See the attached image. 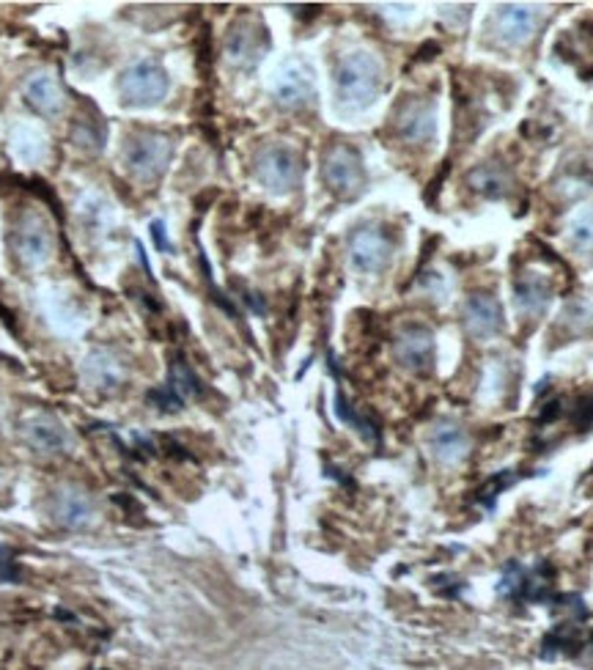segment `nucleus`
I'll use <instances>...</instances> for the list:
<instances>
[{
    "instance_id": "obj_1",
    "label": "nucleus",
    "mask_w": 593,
    "mask_h": 670,
    "mask_svg": "<svg viewBox=\"0 0 593 670\" xmlns=\"http://www.w3.org/2000/svg\"><path fill=\"white\" fill-rule=\"evenodd\" d=\"M382 86V66L371 53H352L338 64L336 88L341 105L352 110L369 108Z\"/></svg>"
},
{
    "instance_id": "obj_2",
    "label": "nucleus",
    "mask_w": 593,
    "mask_h": 670,
    "mask_svg": "<svg viewBox=\"0 0 593 670\" xmlns=\"http://www.w3.org/2000/svg\"><path fill=\"white\" fill-rule=\"evenodd\" d=\"M174 157V143L160 132H135L124 146V163L138 179L154 182L165 174Z\"/></svg>"
},
{
    "instance_id": "obj_3",
    "label": "nucleus",
    "mask_w": 593,
    "mask_h": 670,
    "mask_svg": "<svg viewBox=\"0 0 593 670\" xmlns=\"http://www.w3.org/2000/svg\"><path fill=\"white\" fill-rule=\"evenodd\" d=\"M321 176H325L332 196L343 198V201H352L365 190L363 157H360L358 149L347 146V143H338L327 152Z\"/></svg>"
},
{
    "instance_id": "obj_4",
    "label": "nucleus",
    "mask_w": 593,
    "mask_h": 670,
    "mask_svg": "<svg viewBox=\"0 0 593 670\" xmlns=\"http://www.w3.org/2000/svg\"><path fill=\"white\" fill-rule=\"evenodd\" d=\"M119 88L124 105L149 108V105H157L165 99V94H168V75H165V69L157 61L143 58L135 61L130 69H124Z\"/></svg>"
},
{
    "instance_id": "obj_5",
    "label": "nucleus",
    "mask_w": 593,
    "mask_h": 670,
    "mask_svg": "<svg viewBox=\"0 0 593 670\" xmlns=\"http://www.w3.org/2000/svg\"><path fill=\"white\" fill-rule=\"evenodd\" d=\"M256 179L273 193L295 190L303 179V163H299L297 152L286 146L264 149L256 160Z\"/></svg>"
},
{
    "instance_id": "obj_6",
    "label": "nucleus",
    "mask_w": 593,
    "mask_h": 670,
    "mask_svg": "<svg viewBox=\"0 0 593 670\" xmlns=\"http://www.w3.org/2000/svg\"><path fill=\"white\" fill-rule=\"evenodd\" d=\"M393 256V242L385 231L380 229H360L354 231L349 240V259L358 273L374 275L391 264Z\"/></svg>"
},
{
    "instance_id": "obj_7",
    "label": "nucleus",
    "mask_w": 593,
    "mask_h": 670,
    "mask_svg": "<svg viewBox=\"0 0 593 670\" xmlns=\"http://www.w3.org/2000/svg\"><path fill=\"white\" fill-rule=\"evenodd\" d=\"M14 251L28 267H39L53 253V234L39 215H22L14 229Z\"/></svg>"
},
{
    "instance_id": "obj_8",
    "label": "nucleus",
    "mask_w": 593,
    "mask_h": 670,
    "mask_svg": "<svg viewBox=\"0 0 593 670\" xmlns=\"http://www.w3.org/2000/svg\"><path fill=\"white\" fill-rule=\"evenodd\" d=\"M396 132L413 146H426L437 135L435 105L426 99H409L396 110Z\"/></svg>"
},
{
    "instance_id": "obj_9",
    "label": "nucleus",
    "mask_w": 593,
    "mask_h": 670,
    "mask_svg": "<svg viewBox=\"0 0 593 670\" xmlns=\"http://www.w3.org/2000/svg\"><path fill=\"white\" fill-rule=\"evenodd\" d=\"M267 47H270L267 31L245 20L237 22V25L229 31V36H226V55H229L231 64L245 66V69L256 66Z\"/></svg>"
},
{
    "instance_id": "obj_10",
    "label": "nucleus",
    "mask_w": 593,
    "mask_h": 670,
    "mask_svg": "<svg viewBox=\"0 0 593 670\" xmlns=\"http://www.w3.org/2000/svg\"><path fill=\"white\" fill-rule=\"evenodd\" d=\"M273 94L284 108H299L314 97V75L303 61H289L281 66L278 77H275Z\"/></svg>"
},
{
    "instance_id": "obj_11",
    "label": "nucleus",
    "mask_w": 593,
    "mask_h": 670,
    "mask_svg": "<svg viewBox=\"0 0 593 670\" xmlns=\"http://www.w3.org/2000/svg\"><path fill=\"white\" fill-rule=\"evenodd\" d=\"M464 330L484 341L495 338L503 330V308L492 295H473L464 303Z\"/></svg>"
},
{
    "instance_id": "obj_12",
    "label": "nucleus",
    "mask_w": 593,
    "mask_h": 670,
    "mask_svg": "<svg viewBox=\"0 0 593 670\" xmlns=\"http://www.w3.org/2000/svg\"><path fill=\"white\" fill-rule=\"evenodd\" d=\"M396 358L404 369L429 371L435 363V338L420 325H407L396 338Z\"/></svg>"
},
{
    "instance_id": "obj_13",
    "label": "nucleus",
    "mask_w": 593,
    "mask_h": 670,
    "mask_svg": "<svg viewBox=\"0 0 593 670\" xmlns=\"http://www.w3.org/2000/svg\"><path fill=\"white\" fill-rule=\"evenodd\" d=\"M514 300H517V308L523 317H541L552 300V284L545 275H517V278H514Z\"/></svg>"
},
{
    "instance_id": "obj_14",
    "label": "nucleus",
    "mask_w": 593,
    "mask_h": 670,
    "mask_svg": "<svg viewBox=\"0 0 593 670\" xmlns=\"http://www.w3.org/2000/svg\"><path fill=\"white\" fill-rule=\"evenodd\" d=\"M94 517V503L91 497L83 490H64L55 497V519H58L64 528L80 530L91 523Z\"/></svg>"
},
{
    "instance_id": "obj_15",
    "label": "nucleus",
    "mask_w": 593,
    "mask_h": 670,
    "mask_svg": "<svg viewBox=\"0 0 593 670\" xmlns=\"http://www.w3.org/2000/svg\"><path fill=\"white\" fill-rule=\"evenodd\" d=\"M536 11L530 6H503L497 14V33L503 42L519 44L534 36Z\"/></svg>"
},
{
    "instance_id": "obj_16",
    "label": "nucleus",
    "mask_w": 593,
    "mask_h": 670,
    "mask_svg": "<svg viewBox=\"0 0 593 670\" xmlns=\"http://www.w3.org/2000/svg\"><path fill=\"white\" fill-rule=\"evenodd\" d=\"M25 99L36 113L47 116V119L58 116L61 105H64V97H61V88L53 75H33L25 83Z\"/></svg>"
},
{
    "instance_id": "obj_17",
    "label": "nucleus",
    "mask_w": 593,
    "mask_h": 670,
    "mask_svg": "<svg viewBox=\"0 0 593 670\" xmlns=\"http://www.w3.org/2000/svg\"><path fill=\"white\" fill-rule=\"evenodd\" d=\"M25 440L28 446L42 453H61L66 448V431L61 429V424L55 418L39 415V418L25 424Z\"/></svg>"
},
{
    "instance_id": "obj_18",
    "label": "nucleus",
    "mask_w": 593,
    "mask_h": 670,
    "mask_svg": "<svg viewBox=\"0 0 593 670\" xmlns=\"http://www.w3.org/2000/svg\"><path fill=\"white\" fill-rule=\"evenodd\" d=\"M468 448H470L468 435H464L459 426H440V429L431 435V451H435V457L446 464H457L459 459L468 453Z\"/></svg>"
},
{
    "instance_id": "obj_19",
    "label": "nucleus",
    "mask_w": 593,
    "mask_h": 670,
    "mask_svg": "<svg viewBox=\"0 0 593 670\" xmlns=\"http://www.w3.org/2000/svg\"><path fill=\"white\" fill-rule=\"evenodd\" d=\"M468 182L475 193L492 198V201H497V198H503L508 193L506 174H503V168H497L495 163H484L479 165V168L470 171Z\"/></svg>"
},
{
    "instance_id": "obj_20",
    "label": "nucleus",
    "mask_w": 593,
    "mask_h": 670,
    "mask_svg": "<svg viewBox=\"0 0 593 670\" xmlns=\"http://www.w3.org/2000/svg\"><path fill=\"white\" fill-rule=\"evenodd\" d=\"M168 387L174 393H179L182 398L187 396H201L204 385L201 380L196 376V371L187 365V360L182 358V354H176L174 360H171V369H168Z\"/></svg>"
},
{
    "instance_id": "obj_21",
    "label": "nucleus",
    "mask_w": 593,
    "mask_h": 670,
    "mask_svg": "<svg viewBox=\"0 0 593 670\" xmlns=\"http://www.w3.org/2000/svg\"><path fill=\"white\" fill-rule=\"evenodd\" d=\"M86 380L94 387H116L121 382V369L119 363H113L110 358H105L102 352H94L86 360Z\"/></svg>"
},
{
    "instance_id": "obj_22",
    "label": "nucleus",
    "mask_w": 593,
    "mask_h": 670,
    "mask_svg": "<svg viewBox=\"0 0 593 670\" xmlns=\"http://www.w3.org/2000/svg\"><path fill=\"white\" fill-rule=\"evenodd\" d=\"M569 242H572V251H578L580 256L593 259V207L583 209L578 218L569 226Z\"/></svg>"
},
{
    "instance_id": "obj_23",
    "label": "nucleus",
    "mask_w": 593,
    "mask_h": 670,
    "mask_svg": "<svg viewBox=\"0 0 593 670\" xmlns=\"http://www.w3.org/2000/svg\"><path fill=\"white\" fill-rule=\"evenodd\" d=\"M102 124H99V119H77L75 130H72V141L77 143L80 149H88V152H97L99 146H102Z\"/></svg>"
},
{
    "instance_id": "obj_24",
    "label": "nucleus",
    "mask_w": 593,
    "mask_h": 670,
    "mask_svg": "<svg viewBox=\"0 0 593 670\" xmlns=\"http://www.w3.org/2000/svg\"><path fill=\"white\" fill-rule=\"evenodd\" d=\"M336 413H338V418L343 420V424L354 426V429H358L360 435L365 437V440H376V437H380V435H376V426L371 424L369 418H363V415L354 413V407L347 402V398H343L341 391L336 393Z\"/></svg>"
},
{
    "instance_id": "obj_25",
    "label": "nucleus",
    "mask_w": 593,
    "mask_h": 670,
    "mask_svg": "<svg viewBox=\"0 0 593 670\" xmlns=\"http://www.w3.org/2000/svg\"><path fill=\"white\" fill-rule=\"evenodd\" d=\"M14 149L22 160H39L44 154V138L33 130H20L14 135Z\"/></svg>"
},
{
    "instance_id": "obj_26",
    "label": "nucleus",
    "mask_w": 593,
    "mask_h": 670,
    "mask_svg": "<svg viewBox=\"0 0 593 670\" xmlns=\"http://www.w3.org/2000/svg\"><path fill=\"white\" fill-rule=\"evenodd\" d=\"M514 481H517V475L512 473V470H503V473H497L495 479H490L484 484V490L479 492V503H484V506H492V503L497 501V495H501L506 486H512Z\"/></svg>"
},
{
    "instance_id": "obj_27",
    "label": "nucleus",
    "mask_w": 593,
    "mask_h": 670,
    "mask_svg": "<svg viewBox=\"0 0 593 670\" xmlns=\"http://www.w3.org/2000/svg\"><path fill=\"white\" fill-rule=\"evenodd\" d=\"M146 402H152L154 407H160L163 413H176V409H182L185 398H182L179 393L171 391L168 385H163V387H154V391H149Z\"/></svg>"
},
{
    "instance_id": "obj_28",
    "label": "nucleus",
    "mask_w": 593,
    "mask_h": 670,
    "mask_svg": "<svg viewBox=\"0 0 593 670\" xmlns=\"http://www.w3.org/2000/svg\"><path fill=\"white\" fill-rule=\"evenodd\" d=\"M448 174H451V163H442V168L437 171V176L435 179L429 182V190H426V204H429V207H435L437 204V193L442 190V185H446V179H448Z\"/></svg>"
},
{
    "instance_id": "obj_29",
    "label": "nucleus",
    "mask_w": 593,
    "mask_h": 670,
    "mask_svg": "<svg viewBox=\"0 0 593 670\" xmlns=\"http://www.w3.org/2000/svg\"><path fill=\"white\" fill-rule=\"evenodd\" d=\"M14 580H17L14 558H11V552L6 550V547H0V583H14Z\"/></svg>"
},
{
    "instance_id": "obj_30",
    "label": "nucleus",
    "mask_w": 593,
    "mask_h": 670,
    "mask_svg": "<svg viewBox=\"0 0 593 670\" xmlns=\"http://www.w3.org/2000/svg\"><path fill=\"white\" fill-rule=\"evenodd\" d=\"M152 240H154V245L160 248V251H171V242H168V237H165L163 220H154V223H152Z\"/></svg>"
},
{
    "instance_id": "obj_31",
    "label": "nucleus",
    "mask_w": 593,
    "mask_h": 670,
    "mask_svg": "<svg viewBox=\"0 0 593 670\" xmlns=\"http://www.w3.org/2000/svg\"><path fill=\"white\" fill-rule=\"evenodd\" d=\"M440 50H442L440 42L429 39V42H426L424 47L418 50V55H415V58H418V61H431V58H435V55H440Z\"/></svg>"
}]
</instances>
